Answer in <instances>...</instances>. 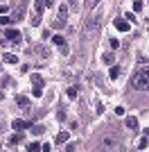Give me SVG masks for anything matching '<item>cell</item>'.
<instances>
[{
  "label": "cell",
  "instance_id": "cell-1",
  "mask_svg": "<svg viewBox=\"0 0 149 152\" xmlns=\"http://www.w3.org/2000/svg\"><path fill=\"white\" fill-rule=\"evenodd\" d=\"M102 23H104V9L97 7V9L90 14V18L86 20V34L88 37H95L99 32V27H102Z\"/></svg>",
  "mask_w": 149,
  "mask_h": 152
},
{
  "label": "cell",
  "instance_id": "cell-2",
  "mask_svg": "<svg viewBox=\"0 0 149 152\" xmlns=\"http://www.w3.org/2000/svg\"><path fill=\"white\" fill-rule=\"evenodd\" d=\"M131 86L133 89H140V91H149V66L136 70L131 75Z\"/></svg>",
  "mask_w": 149,
  "mask_h": 152
},
{
  "label": "cell",
  "instance_id": "cell-3",
  "mask_svg": "<svg viewBox=\"0 0 149 152\" xmlns=\"http://www.w3.org/2000/svg\"><path fill=\"white\" fill-rule=\"evenodd\" d=\"M108 148H113V150H120V139H111V136H106L104 141H102V150H108Z\"/></svg>",
  "mask_w": 149,
  "mask_h": 152
},
{
  "label": "cell",
  "instance_id": "cell-4",
  "mask_svg": "<svg viewBox=\"0 0 149 152\" xmlns=\"http://www.w3.org/2000/svg\"><path fill=\"white\" fill-rule=\"evenodd\" d=\"M12 127L16 129V132H25V129H30V123H27V121H20V118H16V121L12 123Z\"/></svg>",
  "mask_w": 149,
  "mask_h": 152
},
{
  "label": "cell",
  "instance_id": "cell-5",
  "mask_svg": "<svg viewBox=\"0 0 149 152\" xmlns=\"http://www.w3.org/2000/svg\"><path fill=\"white\" fill-rule=\"evenodd\" d=\"M25 2H20V7H16V9H14V14H12V20H14V23H18V20L20 18H23V16H25Z\"/></svg>",
  "mask_w": 149,
  "mask_h": 152
},
{
  "label": "cell",
  "instance_id": "cell-6",
  "mask_svg": "<svg viewBox=\"0 0 149 152\" xmlns=\"http://www.w3.org/2000/svg\"><path fill=\"white\" fill-rule=\"evenodd\" d=\"M113 25H115V30H120V32H129V20H124V18H115Z\"/></svg>",
  "mask_w": 149,
  "mask_h": 152
},
{
  "label": "cell",
  "instance_id": "cell-7",
  "mask_svg": "<svg viewBox=\"0 0 149 152\" xmlns=\"http://www.w3.org/2000/svg\"><path fill=\"white\" fill-rule=\"evenodd\" d=\"M5 39H7V41H18V39H20V32L14 30V27H9V30H5Z\"/></svg>",
  "mask_w": 149,
  "mask_h": 152
},
{
  "label": "cell",
  "instance_id": "cell-8",
  "mask_svg": "<svg viewBox=\"0 0 149 152\" xmlns=\"http://www.w3.org/2000/svg\"><path fill=\"white\" fill-rule=\"evenodd\" d=\"M127 127L131 132H138V118L136 116H127Z\"/></svg>",
  "mask_w": 149,
  "mask_h": 152
},
{
  "label": "cell",
  "instance_id": "cell-9",
  "mask_svg": "<svg viewBox=\"0 0 149 152\" xmlns=\"http://www.w3.org/2000/svg\"><path fill=\"white\" fill-rule=\"evenodd\" d=\"M32 84H34V86H38V89H43L45 80H43L41 75H38V73H34V75H32Z\"/></svg>",
  "mask_w": 149,
  "mask_h": 152
},
{
  "label": "cell",
  "instance_id": "cell-10",
  "mask_svg": "<svg viewBox=\"0 0 149 152\" xmlns=\"http://www.w3.org/2000/svg\"><path fill=\"white\" fill-rule=\"evenodd\" d=\"M16 104H20L23 109H30V100L25 95H16Z\"/></svg>",
  "mask_w": 149,
  "mask_h": 152
},
{
  "label": "cell",
  "instance_id": "cell-11",
  "mask_svg": "<svg viewBox=\"0 0 149 152\" xmlns=\"http://www.w3.org/2000/svg\"><path fill=\"white\" fill-rule=\"evenodd\" d=\"M2 61H5V64H18V57H16V55L5 52V55H2Z\"/></svg>",
  "mask_w": 149,
  "mask_h": 152
},
{
  "label": "cell",
  "instance_id": "cell-12",
  "mask_svg": "<svg viewBox=\"0 0 149 152\" xmlns=\"http://www.w3.org/2000/svg\"><path fill=\"white\" fill-rule=\"evenodd\" d=\"M18 143H23V136L18 134H14V136H9V145H18Z\"/></svg>",
  "mask_w": 149,
  "mask_h": 152
},
{
  "label": "cell",
  "instance_id": "cell-13",
  "mask_svg": "<svg viewBox=\"0 0 149 152\" xmlns=\"http://www.w3.org/2000/svg\"><path fill=\"white\" fill-rule=\"evenodd\" d=\"M68 139H70L68 132H59V134H56V143H66Z\"/></svg>",
  "mask_w": 149,
  "mask_h": 152
},
{
  "label": "cell",
  "instance_id": "cell-14",
  "mask_svg": "<svg viewBox=\"0 0 149 152\" xmlns=\"http://www.w3.org/2000/svg\"><path fill=\"white\" fill-rule=\"evenodd\" d=\"M36 16H43V7H45V0H36Z\"/></svg>",
  "mask_w": 149,
  "mask_h": 152
},
{
  "label": "cell",
  "instance_id": "cell-15",
  "mask_svg": "<svg viewBox=\"0 0 149 152\" xmlns=\"http://www.w3.org/2000/svg\"><path fill=\"white\" fill-rule=\"evenodd\" d=\"M63 25H66V18H54L52 20V27H54V30H61Z\"/></svg>",
  "mask_w": 149,
  "mask_h": 152
},
{
  "label": "cell",
  "instance_id": "cell-16",
  "mask_svg": "<svg viewBox=\"0 0 149 152\" xmlns=\"http://www.w3.org/2000/svg\"><path fill=\"white\" fill-rule=\"evenodd\" d=\"M120 66H111V70H108V75H111V80H115V77H120Z\"/></svg>",
  "mask_w": 149,
  "mask_h": 152
},
{
  "label": "cell",
  "instance_id": "cell-17",
  "mask_svg": "<svg viewBox=\"0 0 149 152\" xmlns=\"http://www.w3.org/2000/svg\"><path fill=\"white\" fill-rule=\"evenodd\" d=\"M52 41H54V45H59V48H61V45H66V39L59 37V34H54V37H52Z\"/></svg>",
  "mask_w": 149,
  "mask_h": 152
},
{
  "label": "cell",
  "instance_id": "cell-18",
  "mask_svg": "<svg viewBox=\"0 0 149 152\" xmlns=\"http://www.w3.org/2000/svg\"><path fill=\"white\" fill-rule=\"evenodd\" d=\"M77 95H79V91H77V86H70V89H68V98H70V100H74Z\"/></svg>",
  "mask_w": 149,
  "mask_h": 152
},
{
  "label": "cell",
  "instance_id": "cell-19",
  "mask_svg": "<svg viewBox=\"0 0 149 152\" xmlns=\"http://www.w3.org/2000/svg\"><path fill=\"white\" fill-rule=\"evenodd\" d=\"M30 129H32V134H36V136H38V134H43V125H32Z\"/></svg>",
  "mask_w": 149,
  "mask_h": 152
},
{
  "label": "cell",
  "instance_id": "cell-20",
  "mask_svg": "<svg viewBox=\"0 0 149 152\" xmlns=\"http://www.w3.org/2000/svg\"><path fill=\"white\" fill-rule=\"evenodd\" d=\"M9 23H14L12 16H5V14H2V16H0V25H9Z\"/></svg>",
  "mask_w": 149,
  "mask_h": 152
},
{
  "label": "cell",
  "instance_id": "cell-21",
  "mask_svg": "<svg viewBox=\"0 0 149 152\" xmlns=\"http://www.w3.org/2000/svg\"><path fill=\"white\" fill-rule=\"evenodd\" d=\"M66 16H68V7L61 5V7H59V18H66Z\"/></svg>",
  "mask_w": 149,
  "mask_h": 152
},
{
  "label": "cell",
  "instance_id": "cell-22",
  "mask_svg": "<svg viewBox=\"0 0 149 152\" xmlns=\"http://www.w3.org/2000/svg\"><path fill=\"white\" fill-rule=\"evenodd\" d=\"M36 150H41L38 143H27V152H36Z\"/></svg>",
  "mask_w": 149,
  "mask_h": 152
},
{
  "label": "cell",
  "instance_id": "cell-23",
  "mask_svg": "<svg viewBox=\"0 0 149 152\" xmlns=\"http://www.w3.org/2000/svg\"><path fill=\"white\" fill-rule=\"evenodd\" d=\"M147 139H149V136H142V139H140V143H138V150H145V148H147Z\"/></svg>",
  "mask_w": 149,
  "mask_h": 152
},
{
  "label": "cell",
  "instance_id": "cell-24",
  "mask_svg": "<svg viewBox=\"0 0 149 152\" xmlns=\"http://www.w3.org/2000/svg\"><path fill=\"white\" fill-rule=\"evenodd\" d=\"M56 118H59V121H66V109H59V111H56Z\"/></svg>",
  "mask_w": 149,
  "mask_h": 152
},
{
  "label": "cell",
  "instance_id": "cell-25",
  "mask_svg": "<svg viewBox=\"0 0 149 152\" xmlns=\"http://www.w3.org/2000/svg\"><path fill=\"white\" fill-rule=\"evenodd\" d=\"M140 9H142V0H136L133 2V12H140Z\"/></svg>",
  "mask_w": 149,
  "mask_h": 152
},
{
  "label": "cell",
  "instance_id": "cell-26",
  "mask_svg": "<svg viewBox=\"0 0 149 152\" xmlns=\"http://www.w3.org/2000/svg\"><path fill=\"white\" fill-rule=\"evenodd\" d=\"M102 59H104V64H113V52H111V55L106 52V55H104V57H102Z\"/></svg>",
  "mask_w": 149,
  "mask_h": 152
},
{
  "label": "cell",
  "instance_id": "cell-27",
  "mask_svg": "<svg viewBox=\"0 0 149 152\" xmlns=\"http://www.w3.org/2000/svg\"><path fill=\"white\" fill-rule=\"evenodd\" d=\"M108 45H111L113 50H115V48H118V45H120V41H118V39H111V41H108Z\"/></svg>",
  "mask_w": 149,
  "mask_h": 152
},
{
  "label": "cell",
  "instance_id": "cell-28",
  "mask_svg": "<svg viewBox=\"0 0 149 152\" xmlns=\"http://www.w3.org/2000/svg\"><path fill=\"white\" fill-rule=\"evenodd\" d=\"M7 12H9V7H7V5H0V16H2V14H7Z\"/></svg>",
  "mask_w": 149,
  "mask_h": 152
},
{
  "label": "cell",
  "instance_id": "cell-29",
  "mask_svg": "<svg viewBox=\"0 0 149 152\" xmlns=\"http://www.w3.org/2000/svg\"><path fill=\"white\" fill-rule=\"evenodd\" d=\"M61 55H70V48H68V45H61Z\"/></svg>",
  "mask_w": 149,
  "mask_h": 152
},
{
  "label": "cell",
  "instance_id": "cell-30",
  "mask_svg": "<svg viewBox=\"0 0 149 152\" xmlns=\"http://www.w3.org/2000/svg\"><path fill=\"white\" fill-rule=\"evenodd\" d=\"M34 95H36V98H41V95H43V89H38V86H36V89H34Z\"/></svg>",
  "mask_w": 149,
  "mask_h": 152
},
{
  "label": "cell",
  "instance_id": "cell-31",
  "mask_svg": "<svg viewBox=\"0 0 149 152\" xmlns=\"http://www.w3.org/2000/svg\"><path fill=\"white\" fill-rule=\"evenodd\" d=\"M115 114H118V116H124V107H115Z\"/></svg>",
  "mask_w": 149,
  "mask_h": 152
},
{
  "label": "cell",
  "instance_id": "cell-32",
  "mask_svg": "<svg viewBox=\"0 0 149 152\" xmlns=\"http://www.w3.org/2000/svg\"><path fill=\"white\" fill-rule=\"evenodd\" d=\"M41 150H43V152H50V150H52V145H50V143H45V145H41Z\"/></svg>",
  "mask_w": 149,
  "mask_h": 152
},
{
  "label": "cell",
  "instance_id": "cell-33",
  "mask_svg": "<svg viewBox=\"0 0 149 152\" xmlns=\"http://www.w3.org/2000/svg\"><path fill=\"white\" fill-rule=\"evenodd\" d=\"M54 5V0H45V7H52Z\"/></svg>",
  "mask_w": 149,
  "mask_h": 152
},
{
  "label": "cell",
  "instance_id": "cell-34",
  "mask_svg": "<svg viewBox=\"0 0 149 152\" xmlns=\"http://www.w3.org/2000/svg\"><path fill=\"white\" fill-rule=\"evenodd\" d=\"M145 136H149V129H145Z\"/></svg>",
  "mask_w": 149,
  "mask_h": 152
},
{
  "label": "cell",
  "instance_id": "cell-35",
  "mask_svg": "<svg viewBox=\"0 0 149 152\" xmlns=\"http://www.w3.org/2000/svg\"><path fill=\"white\" fill-rule=\"evenodd\" d=\"M0 100H2V91H0Z\"/></svg>",
  "mask_w": 149,
  "mask_h": 152
},
{
  "label": "cell",
  "instance_id": "cell-36",
  "mask_svg": "<svg viewBox=\"0 0 149 152\" xmlns=\"http://www.w3.org/2000/svg\"><path fill=\"white\" fill-rule=\"evenodd\" d=\"M147 30H149V20H147Z\"/></svg>",
  "mask_w": 149,
  "mask_h": 152
},
{
  "label": "cell",
  "instance_id": "cell-37",
  "mask_svg": "<svg viewBox=\"0 0 149 152\" xmlns=\"http://www.w3.org/2000/svg\"><path fill=\"white\" fill-rule=\"evenodd\" d=\"M20 2H25V0H20Z\"/></svg>",
  "mask_w": 149,
  "mask_h": 152
},
{
  "label": "cell",
  "instance_id": "cell-38",
  "mask_svg": "<svg viewBox=\"0 0 149 152\" xmlns=\"http://www.w3.org/2000/svg\"><path fill=\"white\" fill-rule=\"evenodd\" d=\"M72 2H74V0H72Z\"/></svg>",
  "mask_w": 149,
  "mask_h": 152
}]
</instances>
